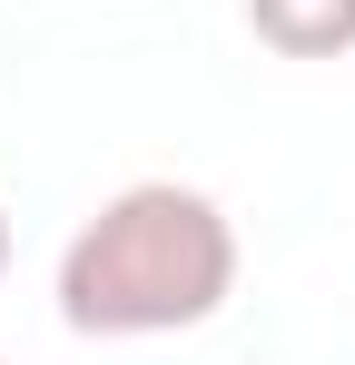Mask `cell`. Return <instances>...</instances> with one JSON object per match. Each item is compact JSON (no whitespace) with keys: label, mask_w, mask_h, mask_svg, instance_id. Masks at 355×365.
I'll return each instance as SVG.
<instances>
[{"label":"cell","mask_w":355,"mask_h":365,"mask_svg":"<svg viewBox=\"0 0 355 365\" xmlns=\"http://www.w3.org/2000/svg\"><path fill=\"white\" fill-rule=\"evenodd\" d=\"M237 297V227L207 187L138 178L79 217L59 247V326L69 336H178Z\"/></svg>","instance_id":"cell-1"},{"label":"cell","mask_w":355,"mask_h":365,"mask_svg":"<svg viewBox=\"0 0 355 365\" xmlns=\"http://www.w3.org/2000/svg\"><path fill=\"white\" fill-rule=\"evenodd\" d=\"M247 30L277 60H346L355 50V0H247Z\"/></svg>","instance_id":"cell-2"},{"label":"cell","mask_w":355,"mask_h":365,"mask_svg":"<svg viewBox=\"0 0 355 365\" xmlns=\"http://www.w3.org/2000/svg\"><path fill=\"white\" fill-rule=\"evenodd\" d=\"M0 277H10V217H0Z\"/></svg>","instance_id":"cell-3"}]
</instances>
